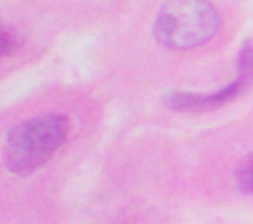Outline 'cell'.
<instances>
[{
	"instance_id": "3957f363",
	"label": "cell",
	"mask_w": 253,
	"mask_h": 224,
	"mask_svg": "<svg viewBox=\"0 0 253 224\" xmlns=\"http://www.w3.org/2000/svg\"><path fill=\"white\" fill-rule=\"evenodd\" d=\"M253 82L251 75L240 74L238 71V78L233 82H229L227 87L218 89L215 93H187V91H180V93H171V96L165 98V105L173 111H207V109H215V107L224 105V102L233 100L238 93H242L247 87Z\"/></svg>"
},
{
	"instance_id": "7a4b0ae2",
	"label": "cell",
	"mask_w": 253,
	"mask_h": 224,
	"mask_svg": "<svg viewBox=\"0 0 253 224\" xmlns=\"http://www.w3.org/2000/svg\"><path fill=\"white\" fill-rule=\"evenodd\" d=\"M220 27V13L209 0H167L153 22V36L167 49L187 51L205 44Z\"/></svg>"
},
{
	"instance_id": "6da1fadb",
	"label": "cell",
	"mask_w": 253,
	"mask_h": 224,
	"mask_svg": "<svg viewBox=\"0 0 253 224\" xmlns=\"http://www.w3.org/2000/svg\"><path fill=\"white\" fill-rule=\"evenodd\" d=\"M69 120L62 113H44L16 124L4 140V164L13 173H29L42 167L62 147Z\"/></svg>"
},
{
	"instance_id": "5b68a950",
	"label": "cell",
	"mask_w": 253,
	"mask_h": 224,
	"mask_svg": "<svg viewBox=\"0 0 253 224\" xmlns=\"http://www.w3.org/2000/svg\"><path fill=\"white\" fill-rule=\"evenodd\" d=\"M13 42H11V34H9V29H2V56H7L9 51H11Z\"/></svg>"
},
{
	"instance_id": "277c9868",
	"label": "cell",
	"mask_w": 253,
	"mask_h": 224,
	"mask_svg": "<svg viewBox=\"0 0 253 224\" xmlns=\"http://www.w3.org/2000/svg\"><path fill=\"white\" fill-rule=\"evenodd\" d=\"M236 182L245 193H253V155L245 158L236 167Z\"/></svg>"
}]
</instances>
